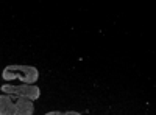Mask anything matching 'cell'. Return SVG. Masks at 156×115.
Segmentation results:
<instances>
[{"label": "cell", "mask_w": 156, "mask_h": 115, "mask_svg": "<svg viewBox=\"0 0 156 115\" xmlns=\"http://www.w3.org/2000/svg\"><path fill=\"white\" fill-rule=\"evenodd\" d=\"M66 115H81V113L80 112H75V110H67Z\"/></svg>", "instance_id": "5"}, {"label": "cell", "mask_w": 156, "mask_h": 115, "mask_svg": "<svg viewBox=\"0 0 156 115\" xmlns=\"http://www.w3.org/2000/svg\"><path fill=\"white\" fill-rule=\"evenodd\" d=\"M0 92L3 93H12V95H19L23 98H28L30 101H36L41 96V89L37 86H30V84H20V86H11V84H3L0 86Z\"/></svg>", "instance_id": "3"}, {"label": "cell", "mask_w": 156, "mask_h": 115, "mask_svg": "<svg viewBox=\"0 0 156 115\" xmlns=\"http://www.w3.org/2000/svg\"><path fill=\"white\" fill-rule=\"evenodd\" d=\"M45 115H66V112H61V110H51V112H47Z\"/></svg>", "instance_id": "4"}, {"label": "cell", "mask_w": 156, "mask_h": 115, "mask_svg": "<svg viewBox=\"0 0 156 115\" xmlns=\"http://www.w3.org/2000/svg\"><path fill=\"white\" fill-rule=\"evenodd\" d=\"M2 78L5 81H14L19 79L22 84H36L39 79V72L36 67L33 66H17V64H12V66H6L2 72Z\"/></svg>", "instance_id": "2"}, {"label": "cell", "mask_w": 156, "mask_h": 115, "mask_svg": "<svg viewBox=\"0 0 156 115\" xmlns=\"http://www.w3.org/2000/svg\"><path fill=\"white\" fill-rule=\"evenodd\" d=\"M34 104L28 98L12 93L0 95V115H33Z\"/></svg>", "instance_id": "1"}]
</instances>
